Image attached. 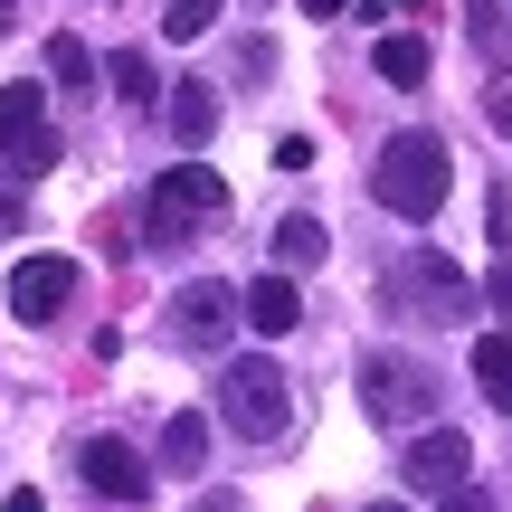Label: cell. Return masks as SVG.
Wrapping results in <instances>:
<instances>
[{"label":"cell","mask_w":512,"mask_h":512,"mask_svg":"<svg viewBox=\"0 0 512 512\" xmlns=\"http://www.w3.org/2000/svg\"><path fill=\"white\" fill-rule=\"evenodd\" d=\"M446 190H456V152H446V133L408 124V133H389V143H380V162H370V200H380L389 219L427 228L446 209Z\"/></svg>","instance_id":"1"},{"label":"cell","mask_w":512,"mask_h":512,"mask_svg":"<svg viewBox=\"0 0 512 512\" xmlns=\"http://www.w3.org/2000/svg\"><path fill=\"white\" fill-rule=\"evenodd\" d=\"M219 219H228V181L209 162H171L162 181H152V200H143V247H190Z\"/></svg>","instance_id":"2"},{"label":"cell","mask_w":512,"mask_h":512,"mask_svg":"<svg viewBox=\"0 0 512 512\" xmlns=\"http://www.w3.org/2000/svg\"><path fill=\"white\" fill-rule=\"evenodd\" d=\"M380 294L408 313V323H465V313H475V275H465L456 256H437V247H408V256H389Z\"/></svg>","instance_id":"3"},{"label":"cell","mask_w":512,"mask_h":512,"mask_svg":"<svg viewBox=\"0 0 512 512\" xmlns=\"http://www.w3.org/2000/svg\"><path fill=\"white\" fill-rule=\"evenodd\" d=\"M351 389H361L370 427H427V418H437V399H446V380L427 361H408V351H361Z\"/></svg>","instance_id":"4"},{"label":"cell","mask_w":512,"mask_h":512,"mask_svg":"<svg viewBox=\"0 0 512 512\" xmlns=\"http://www.w3.org/2000/svg\"><path fill=\"white\" fill-rule=\"evenodd\" d=\"M219 418L238 427V437H256V446L285 437V427H294V380L266 361V351H247V361L219 370Z\"/></svg>","instance_id":"5"},{"label":"cell","mask_w":512,"mask_h":512,"mask_svg":"<svg viewBox=\"0 0 512 512\" xmlns=\"http://www.w3.org/2000/svg\"><path fill=\"white\" fill-rule=\"evenodd\" d=\"M0 162H10V181H48L57 171L48 86H0Z\"/></svg>","instance_id":"6"},{"label":"cell","mask_w":512,"mask_h":512,"mask_svg":"<svg viewBox=\"0 0 512 512\" xmlns=\"http://www.w3.org/2000/svg\"><path fill=\"white\" fill-rule=\"evenodd\" d=\"M247 313H238V285L228 275H190L181 294H171V342H190V351H209V342H228Z\"/></svg>","instance_id":"7"},{"label":"cell","mask_w":512,"mask_h":512,"mask_svg":"<svg viewBox=\"0 0 512 512\" xmlns=\"http://www.w3.org/2000/svg\"><path fill=\"white\" fill-rule=\"evenodd\" d=\"M76 256H19L10 266V313L19 323H67V304H76Z\"/></svg>","instance_id":"8"},{"label":"cell","mask_w":512,"mask_h":512,"mask_svg":"<svg viewBox=\"0 0 512 512\" xmlns=\"http://www.w3.org/2000/svg\"><path fill=\"white\" fill-rule=\"evenodd\" d=\"M76 484L105 494V503H143L152 494V465H143L133 437H86V446H76Z\"/></svg>","instance_id":"9"},{"label":"cell","mask_w":512,"mask_h":512,"mask_svg":"<svg viewBox=\"0 0 512 512\" xmlns=\"http://www.w3.org/2000/svg\"><path fill=\"white\" fill-rule=\"evenodd\" d=\"M399 475H408V494H456L465 475H475V446L456 437V427H418V437H408V456H399Z\"/></svg>","instance_id":"10"},{"label":"cell","mask_w":512,"mask_h":512,"mask_svg":"<svg viewBox=\"0 0 512 512\" xmlns=\"http://www.w3.org/2000/svg\"><path fill=\"white\" fill-rule=\"evenodd\" d=\"M162 114H171V143L200 152L209 133H219V86H209V76H171V86H162Z\"/></svg>","instance_id":"11"},{"label":"cell","mask_w":512,"mask_h":512,"mask_svg":"<svg viewBox=\"0 0 512 512\" xmlns=\"http://www.w3.org/2000/svg\"><path fill=\"white\" fill-rule=\"evenodd\" d=\"M238 313H247V332H266V342H285V332L304 323V294H294V275H256V285L238 294Z\"/></svg>","instance_id":"12"},{"label":"cell","mask_w":512,"mask_h":512,"mask_svg":"<svg viewBox=\"0 0 512 512\" xmlns=\"http://www.w3.org/2000/svg\"><path fill=\"white\" fill-rule=\"evenodd\" d=\"M152 465H171V475H200V465H209V408H181V418H162V446H152Z\"/></svg>","instance_id":"13"},{"label":"cell","mask_w":512,"mask_h":512,"mask_svg":"<svg viewBox=\"0 0 512 512\" xmlns=\"http://www.w3.org/2000/svg\"><path fill=\"white\" fill-rule=\"evenodd\" d=\"M465 38H475L484 76H512V10L503 0H465Z\"/></svg>","instance_id":"14"},{"label":"cell","mask_w":512,"mask_h":512,"mask_svg":"<svg viewBox=\"0 0 512 512\" xmlns=\"http://www.w3.org/2000/svg\"><path fill=\"white\" fill-rule=\"evenodd\" d=\"M370 67H380L389 86H427V67H437V48H427L418 29H389L380 48H370Z\"/></svg>","instance_id":"15"},{"label":"cell","mask_w":512,"mask_h":512,"mask_svg":"<svg viewBox=\"0 0 512 512\" xmlns=\"http://www.w3.org/2000/svg\"><path fill=\"white\" fill-rule=\"evenodd\" d=\"M323 247H332L323 219H275V275H313V266H323Z\"/></svg>","instance_id":"16"},{"label":"cell","mask_w":512,"mask_h":512,"mask_svg":"<svg viewBox=\"0 0 512 512\" xmlns=\"http://www.w3.org/2000/svg\"><path fill=\"white\" fill-rule=\"evenodd\" d=\"M105 76H114V95H124V105H162V86H171V76L152 67L143 48H114V57H105Z\"/></svg>","instance_id":"17"},{"label":"cell","mask_w":512,"mask_h":512,"mask_svg":"<svg viewBox=\"0 0 512 512\" xmlns=\"http://www.w3.org/2000/svg\"><path fill=\"white\" fill-rule=\"evenodd\" d=\"M475 389L494 408H512V332H484V342H475Z\"/></svg>","instance_id":"18"},{"label":"cell","mask_w":512,"mask_h":512,"mask_svg":"<svg viewBox=\"0 0 512 512\" xmlns=\"http://www.w3.org/2000/svg\"><path fill=\"white\" fill-rule=\"evenodd\" d=\"M48 76H57L67 95H86V86H95V48H86V38H67V29H57V38H48Z\"/></svg>","instance_id":"19"},{"label":"cell","mask_w":512,"mask_h":512,"mask_svg":"<svg viewBox=\"0 0 512 512\" xmlns=\"http://www.w3.org/2000/svg\"><path fill=\"white\" fill-rule=\"evenodd\" d=\"M209 19H219V0H171V10H162V38H200Z\"/></svg>","instance_id":"20"},{"label":"cell","mask_w":512,"mask_h":512,"mask_svg":"<svg viewBox=\"0 0 512 512\" xmlns=\"http://www.w3.org/2000/svg\"><path fill=\"white\" fill-rule=\"evenodd\" d=\"M484 304H494V313H512V266H494V275H484Z\"/></svg>","instance_id":"21"},{"label":"cell","mask_w":512,"mask_h":512,"mask_svg":"<svg viewBox=\"0 0 512 512\" xmlns=\"http://www.w3.org/2000/svg\"><path fill=\"white\" fill-rule=\"evenodd\" d=\"M437 512H494V494H475V484H456V494H446Z\"/></svg>","instance_id":"22"},{"label":"cell","mask_w":512,"mask_h":512,"mask_svg":"<svg viewBox=\"0 0 512 512\" xmlns=\"http://www.w3.org/2000/svg\"><path fill=\"white\" fill-rule=\"evenodd\" d=\"M494 247L512 256V190H494Z\"/></svg>","instance_id":"23"},{"label":"cell","mask_w":512,"mask_h":512,"mask_svg":"<svg viewBox=\"0 0 512 512\" xmlns=\"http://www.w3.org/2000/svg\"><path fill=\"white\" fill-rule=\"evenodd\" d=\"M0 512H48V503H38V484H10V494H0Z\"/></svg>","instance_id":"24"},{"label":"cell","mask_w":512,"mask_h":512,"mask_svg":"<svg viewBox=\"0 0 512 512\" xmlns=\"http://www.w3.org/2000/svg\"><path fill=\"white\" fill-rule=\"evenodd\" d=\"M484 114H494V124L512 133V86H494V95H484Z\"/></svg>","instance_id":"25"},{"label":"cell","mask_w":512,"mask_h":512,"mask_svg":"<svg viewBox=\"0 0 512 512\" xmlns=\"http://www.w3.org/2000/svg\"><path fill=\"white\" fill-rule=\"evenodd\" d=\"M294 10H304V19H342L351 0H294Z\"/></svg>","instance_id":"26"},{"label":"cell","mask_w":512,"mask_h":512,"mask_svg":"<svg viewBox=\"0 0 512 512\" xmlns=\"http://www.w3.org/2000/svg\"><path fill=\"white\" fill-rule=\"evenodd\" d=\"M10 19H19V0H0V29H10Z\"/></svg>","instance_id":"27"},{"label":"cell","mask_w":512,"mask_h":512,"mask_svg":"<svg viewBox=\"0 0 512 512\" xmlns=\"http://www.w3.org/2000/svg\"><path fill=\"white\" fill-rule=\"evenodd\" d=\"M361 512H408V503H361Z\"/></svg>","instance_id":"28"}]
</instances>
